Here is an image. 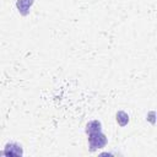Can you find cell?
I'll return each mask as SVG.
<instances>
[{"instance_id": "6da1fadb", "label": "cell", "mask_w": 157, "mask_h": 157, "mask_svg": "<svg viewBox=\"0 0 157 157\" xmlns=\"http://www.w3.org/2000/svg\"><path fill=\"white\" fill-rule=\"evenodd\" d=\"M86 131L88 132V144H90V150L94 151L97 148H102L107 144L105 136L101 131V123L97 120H93L87 124Z\"/></svg>"}, {"instance_id": "7a4b0ae2", "label": "cell", "mask_w": 157, "mask_h": 157, "mask_svg": "<svg viewBox=\"0 0 157 157\" xmlns=\"http://www.w3.org/2000/svg\"><path fill=\"white\" fill-rule=\"evenodd\" d=\"M4 155H7V156L9 155L10 156H20V155H22V150L16 144H7L6 147H5Z\"/></svg>"}, {"instance_id": "3957f363", "label": "cell", "mask_w": 157, "mask_h": 157, "mask_svg": "<svg viewBox=\"0 0 157 157\" xmlns=\"http://www.w3.org/2000/svg\"><path fill=\"white\" fill-rule=\"evenodd\" d=\"M117 120H118V123H119L121 126H124V125L128 124L129 117H128V114H126L125 112H119V113L117 114Z\"/></svg>"}]
</instances>
